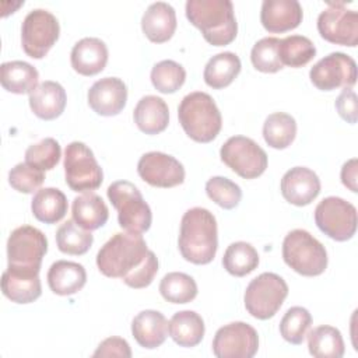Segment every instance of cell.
<instances>
[{
    "instance_id": "obj_21",
    "label": "cell",
    "mask_w": 358,
    "mask_h": 358,
    "mask_svg": "<svg viewBox=\"0 0 358 358\" xmlns=\"http://www.w3.org/2000/svg\"><path fill=\"white\" fill-rule=\"evenodd\" d=\"M141 29L151 42L169 41L176 29L175 8L165 1L150 4L141 17Z\"/></svg>"
},
{
    "instance_id": "obj_11",
    "label": "cell",
    "mask_w": 358,
    "mask_h": 358,
    "mask_svg": "<svg viewBox=\"0 0 358 358\" xmlns=\"http://www.w3.org/2000/svg\"><path fill=\"white\" fill-rule=\"evenodd\" d=\"M315 222L324 235L344 242L355 235L357 208L341 197L329 196L316 206Z\"/></svg>"
},
{
    "instance_id": "obj_9",
    "label": "cell",
    "mask_w": 358,
    "mask_h": 358,
    "mask_svg": "<svg viewBox=\"0 0 358 358\" xmlns=\"http://www.w3.org/2000/svg\"><path fill=\"white\" fill-rule=\"evenodd\" d=\"M66 183L74 192L96 190L102 180V168L96 162L94 152L81 141H71L64 150Z\"/></svg>"
},
{
    "instance_id": "obj_4",
    "label": "cell",
    "mask_w": 358,
    "mask_h": 358,
    "mask_svg": "<svg viewBox=\"0 0 358 358\" xmlns=\"http://www.w3.org/2000/svg\"><path fill=\"white\" fill-rule=\"evenodd\" d=\"M178 117L185 133L197 143L213 141L222 126L217 103L207 92L201 91L183 96L178 108Z\"/></svg>"
},
{
    "instance_id": "obj_8",
    "label": "cell",
    "mask_w": 358,
    "mask_h": 358,
    "mask_svg": "<svg viewBox=\"0 0 358 358\" xmlns=\"http://www.w3.org/2000/svg\"><path fill=\"white\" fill-rule=\"evenodd\" d=\"M288 295V285L275 273H262L253 278L245 291V308L256 319L273 317Z\"/></svg>"
},
{
    "instance_id": "obj_42",
    "label": "cell",
    "mask_w": 358,
    "mask_h": 358,
    "mask_svg": "<svg viewBox=\"0 0 358 358\" xmlns=\"http://www.w3.org/2000/svg\"><path fill=\"white\" fill-rule=\"evenodd\" d=\"M206 193L215 204L225 210L235 208L242 199L241 187L224 176L210 178L206 183Z\"/></svg>"
},
{
    "instance_id": "obj_32",
    "label": "cell",
    "mask_w": 358,
    "mask_h": 358,
    "mask_svg": "<svg viewBox=\"0 0 358 358\" xmlns=\"http://www.w3.org/2000/svg\"><path fill=\"white\" fill-rule=\"evenodd\" d=\"M308 348L316 358H341L344 355V340L338 329L333 326H317L308 334Z\"/></svg>"
},
{
    "instance_id": "obj_13",
    "label": "cell",
    "mask_w": 358,
    "mask_h": 358,
    "mask_svg": "<svg viewBox=\"0 0 358 358\" xmlns=\"http://www.w3.org/2000/svg\"><path fill=\"white\" fill-rule=\"evenodd\" d=\"M309 78L320 91L352 88L357 83L355 60L343 52H333L310 69Z\"/></svg>"
},
{
    "instance_id": "obj_31",
    "label": "cell",
    "mask_w": 358,
    "mask_h": 358,
    "mask_svg": "<svg viewBox=\"0 0 358 358\" xmlns=\"http://www.w3.org/2000/svg\"><path fill=\"white\" fill-rule=\"evenodd\" d=\"M241 67V59L234 52H221L207 62L203 77L208 87L221 90L236 78Z\"/></svg>"
},
{
    "instance_id": "obj_2",
    "label": "cell",
    "mask_w": 358,
    "mask_h": 358,
    "mask_svg": "<svg viewBox=\"0 0 358 358\" xmlns=\"http://www.w3.org/2000/svg\"><path fill=\"white\" fill-rule=\"evenodd\" d=\"M178 245L185 260L193 264L210 263L218 248V232L214 214L203 207L187 210L180 221Z\"/></svg>"
},
{
    "instance_id": "obj_37",
    "label": "cell",
    "mask_w": 358,
    "mask_h": 358,
    "mask_svg": "<svg viewBox=\"0 0 358 358\" xmlns=\"http://www.w3.org/2000/svg\"><path fill=\"white\" fill-rule=\"evenodd\" d=\"M162 298L172 303H187L197 295V284L189 274L172 271L162 277L159 282Z\"/></svg>"
},
{
    "instance_id": "obj_28",
    "label": "cell",
    "mask_w": 358,
    "mask_h": 358,
    "mask_svg": "<svg viewBox=\"0 0 358 358\" xmlns=\"http://www.w3.org/2000/svg\"><path fill=\"white\" fill-rule=\"evenodd\" d=\"M168 331L178 345L196 347L203 340L206 327L199 313L194 310H180L171 317Z\"/></svg>"
},
{
    "instance_id": "obj_19",
    "label": "cell",
    "mask_w": 358,
    "mask_h": 358,
    "mask_svg": "<svg viewBox=\"0 0 358 358\" xmlns=\"http://www.w3.org/2000/svg\"><path fill=\"white\" fill-rule=\"evenodd\" d=\"M303 13L296 0H264L262 3V25L273 34L285 32L296 28L302 21Z\"/></svg>"
},
{
    "instance_id": "obj_46",
    "label": "cell",
    "mask_w": 358,
    "mask_h": 358,
    "mask_svg": "<svg viewBox=\"0 0 358 358\" xmlns=\"http://www.w3.org/2000/svg\"><path fill=\"white\" fill-rule=\"evenodd\" d=\"M341 182L347 186L351 192L357 193V158H351L347 161L341 168Z\"/></svg>"
},
{
    "instance_id": "obj_12",
    "label": "cell",
    "mask_w": 358,
    "mask_h": 358,
    "mask_svg": "<svg viewBox=\"0 0 358 358\" xmlns=\"http://www.w3.org/2000/svg\"><path fill=\"white\" fill-rule=\"evenodd\" d=\"M60 34L57 18L43 8L29 11L21 25L24 52L32 59H42L56 43Z\"/></svg>"
},
{
    "instance_id": "obj_5",
    "label": "cell",
    "mask_w": 358,
    "mask_h": 358,
    "mask_svg": "<svg viewBox=\"0 0 358 358\" xmlns=\"http://www.w3.org/2000/svg\"><path fill=\"white\" fill-rule=\"evenodd\" d=\"M282 259L298 274L320 275L327 267L324 246L308 231L292 229L282 241Z\"/></svg>"
},
{
    "instance_id": "obj_41",
    "label": "cell",
    "mask_w": 358,
    "mask_h": 358,
    "mask_svg": "<svg viewBox=\"0 0 358 358\" xmlns=\"http://www.w3.org/2000/svg\"><path fill=\"white\" fill-rule=\"evenodd\" d=\"M62 157L60 144L52 138L46 137L36 144H32L25 151V162L41 171L53 169Z\"/></svg>"
},
{
    "instance_id": "obj_17",
    "label": "cell",
    "mask_w": 358,
    "mask_h": 358,
    "mask_svg": "<svg viewBox=\"0 0 358 358\" xmlns=\"http://www.w3.org/2000/svg\"><path fill=\"white\" fill-rule=\"evenodd\" d=\"M88 105L101 116L120 113L127 101V87L117 77H103L95 81L88 90Z\"/></svg>"
},
{
    "instance_id": "obj_38",
    "label": "cell",
    "mask_w": 358,
    "mask_h": 358,
    "mask_svg": "<svg viewBox=\"0 0 358 358\" xmlns=\"http://www.w3.org/2000/svg\"><path fill=\"white\" fill-rule=\"evenodd\" d=\"M185 69L173 60L158 62L151 70V83L162 94L176 92L185 84Z\"/></svg>"
},
{
    "instance_id": "obj_22",
    "label": "cell",
    "mask_w": 358,
    "mask_h": 358,
    "mask_svg": "<svg viewBox=\"0 0 358 358\" xmlns=\"http://www.w3.org/2000/svg\"><path fill=\"white\" fill-rule=\"evenodd\" d=\"M29 108L31 110L43 120H53L59 117L67 102L64 88L56 81H43L29 92Z\"/></svg>"
},
{
    "instance_id": "obj_30",
    "label": "cell",
    "mask_w": 358,
    "mask_h": 358,
    "mask_svg": "<svg viewBox=\"0 0 358 358\" xmlns=\"http://www.w3.org/2000/svg\"><path fill=\"white\" fill-rule=\"evenodd\" d=\"M0 81L4 90L13 94H29L38 85V70L22 60L4 62L1 64Z\"/></svg>"
},
{
    "instance_id": "obj_6",
    "label": "cell",
    "mask_w": 358,
    "mask_h": 358,
    "mask_svg": "<svg viewBox=\"0 0 358 358\" xmlns=\"http://www.w3.org/2000/svg\"><path fill=\"white\" fill-rule=\"evenodd\" d=\"M108 199L117 211L119 225L126 232L143 234L150 229L152 221L151 208L131 182L117 180L110 183Z\"/></svg>"
},
{
    "instance_id": "obj_39",
    "label": "cell",
    "mask_w": 358,
    "mask_h": 358,
    "mask_svg": "<svg viewBox=\"0 0 358 358\" xmlns=\"http://www.w3.org/2000/svg\"><path fill=\"white\" fill-rule=\"evenodd\" d=\"M312 324V316L302 306L289 308L280 322V333L282 338L291 344H301Z\"/></svg>"
},
{
    "instance_id": "obj_45",
    "label": "cell",
    "mask_w": 358,
    "mask_h": 358,
    "mask_svg": "<svg viewBox=\"0 0 358 358\" xmlns=\"http://www.w3.org/2000/svg\"><path fill=\"white\" fill-rule=\"evenodd\" d=\"M92 357H122V358H130L131 350L129 343L122 337H108L105 338Z\"/></svg>"
},
{
    "instance_id": "obj_29",
    "label": "cell",
    "mask_w": 358,
    "mask_h": 358,
    "mask_svg": "<svg viewBox=\"0 0 358 358\" xmlns=\"http://www.w3.org/2000/svg\"><path fill=\"white\" fill-rule=\"evenodd\" d=\"M69 204L66 194L56 187H43L36 190L31 210L34 217L45 224L59 222L67 213Z\"/></svg>"
},
{
    "instance_id": "obj_43",
    "label": "cell",
    "mask_w": 358,
    "mask_h": 358,
    "mask_svg": "<svg viewBox=\"0 0 358 358\" xmlns=\"http://www.w3.org/2000/svg\"><path fill=\"white\" fill-rule=\"evenodd\" d=\"M45 180L43 171L31 166L27 162H20L8 172V183L20 193H34Z\"/></svg>"
},
{
    "instance_id": "obj_20",
    "label": "cell",
    "mask_w": 358,
    "mask_h": 358,
    "mask_svg": "<svg viewBox=\"0 0 358 358\" xmlns=\"http://www.w3.org/2000/svg\"><path fill=\"white\" fill-rule=\"evenodd\" d=\"M71 67L81 76H95L108 63V48L99 38H83L71 49Z\"/></svg>"
},
{
    "instance_id": "obj_36",
    "label": "cell",
    "mask_w": 358,
    "mask_h": 358,
    "mask_svg": "<svg viewBox=\"0 0 358 358\" xmlns=\"http://www.w3.org/2000/svg\"><path fill=\"white\" fill-rule=\"evenodd\" d=\"M316 55L313 42L303 35H289L280 39L278 56L282 66L302 67L308 64Z\"/></svg>"
},
{
    "instance_id": "obj_10",
    "label": "cell",
    "mask_w": 358,
    "mask_h": 358,
    "mask_svg": "<svg viewBox=\"0 0 358 358\" xmlns=\"http://www.w3.org/2000/svg\"><path fill=\"white\" fill-rule=\"evenodd\" d=\"M221 161L243 179H255L267 168L266 151L245 136L229 137L220 150Z\"/></svg>"
},
{
    "instance_id": "obj_26",
    "label": "cell",
    "mask_w": 358,
    "mask_h": 358,
    "mask_svg": "<svg viewBox=\"0 0 358 358\" xmlns=\"http://www.w3.org/2000/svg\"><path fill=\"white\" fill-rule=\"evenodd\" d=\"M137 127L145 134H158L169 123V109L166 102L157 95L143 96L133 112Z\"/></svg>"
},
{
    "instance_id": "obj_33",
    "label": "cell",
    "mask_w": 358,
    "mask_h": 358,
    "mask_svg": "<svg viewBox=\"0 0 358 358\" xmlns=\"http://www.w3.org/2000/svg\"><path fill=\"white\" fill-rule=\"evenodd\" d=\"M296 136L295 119L284 112H275L266 117L263 124L264 141L277 150H284L294 141Z\"/></svg>"
},
{
    "instance_id": "obj_7",
    "label": "cell",
    "mask_w": 358,
    "mask_h": 358,
    "mask_svg": "<svg viewBox=\"0 0 358 358\" xmlns=\"http://www.w3.org/2000/svg\"><path fill=\"white\" fill-rule=\"evenodd\" d=\"M46 252L48 239L45 234L32 225H21L11 231L7 239V268L39 273Z\"/></svg>"
},
{
    "instance_id": "obj_16",
    "label": "cell",
    "mask_w": 358,
    "mask_h": 358,
    "mask_svg": "<svg viewBox=\"0 0 358 358\" xmlns=\"http://www.w3.org/2000/svg\"><path fill=\"white\" fill-rule=\"evenodd\" d=\"M137 172L144 182L155 187H173L185 180L183 165L175 157L159 151L141 155Z\"/></svg>"
},
{
    "instance_id": "obj_18",
    "label": "cell",
    "mask_w": 358,
    "mask_h": 358,
    "mask_svg": "<svg viewBox=\"0 0 358 358\" xmlns=\"http://www.w3.org/2000/svg\"><path fill=\"white\" fill-rule=\"evenodd\" d=\"M282 197L298 207L310 204L320 193L319 176L306 166H295L287 171L281 179Z\"/></svg>"
},
{
    "instance_id": "obj_1",
    "label": "cell",
    "mask_w": 358,
    "mask_h": 358,
    "mask_svg": "<svg viewBox=\"0 0 358 358\" xmlns=\"http://www.w3.org/2000/svg\"><path fill=\"white\" fill-rule=\"evenodd\" d=\"M96 266L103 275L122 278L130 288L140 289L152 282L158 259L141 234L117 232L98 250Z\"/></svg>"
},
{
    "instance_id": "obj_23",
    "label": "cell",
    "mask_w": 358,
    "mask_h": 358,
    "mask_svg": "<svg viewBox=\"0 0 358 358\" xmlns=\"http://www.w3.org/2000/svg\"><path fill=\"white\" fill-rule=\"evenodd\" d=\"M131 333L134 340L143 348H157L166 340L168 320L158 310H141L131 322Z\"/></svg>"
},
{
    "instance_id": "obj_35",
    "label": "cell",
    "mask_w": 358,
    "mask_h": 358,
    "mask_svg": "<svg viewBox=\"0 0 358 358\" xmlns=\"http://www.w3.org/2000/svg\"><path fill=\"white\" fill-rule=\"evenodd\" d=\"M94 236L88 229L80 227L74 220L63 222L56 232V243L60 252L67 255H84L90 250Z\"/></svg>"
},
{
    "instance_id": "obj_34",
    "label": "cell",
    "mask_w": 358,
    "mask_h": 358,
    "mask_svg": "<svg viewBox=\"0 0 358 358\" xmlns=\"http://www.w3.org/2000/svg\"><path fill=\"white\" fill-rule=\"evenodd\" d=\"M222 266L229 274L235 277H243L257 268L259 253L248 242H234L227 248L224 253Z\"/></svg>"
},
{
    "instance_id": "obj_25",
    "label": "cell",
    "mask_w": 358,
    "mask_h": 358,
    "mask_svg": "<svg viewBox=\"0 0 358 358\" xmlns=\"http://www.w3.org/2000/svg\"><path fill=\"white\" fill-rule=\"evenodd\" d=\"M3 294L15 303H29L42 294L39 273H24L6 268L1 275Z\"/></svg>"
},
{
    "instance_id": "obj_44",
    "label": "cell",
    "mask_w": 358,
    "mask_h": 358,
    "mask_svg": "<svg viewBox=\"0 0 358 358\" xmlns=\"http://www.w3.org/2000/svg\"><path fill=\"white\" fill-rule=\"evenodd\" d=\"M338 115L347 123H357L358 119V106H357V94L351 88H344L336 99L334 103Z\"/></svg>"
},
{
    "instance_id": "obj_40",
    "label": "cell",
    "mask_w": 358,
    "mask_h": 358,
    "mask_svg": "<svg viewBox=\"0 0 358 358\" xmlns=\"http://www.w3.org/2000/svg\"><path fill=\"white\" fill-rule=\"evenodd\" d=\"M280 39L275 36H266L257 41L250 52V60L256 70L262 73H275L284 66L278 56Z\"/></svg>"
},
{
    "instance_id": "obj_27",
    "label": "cell",
    "mask_w": 358,
    "mask_h": 358,
    "mask_svg": "<svg viewBox=\"0 0 358 358\" xmlns=\"http://www.w3.org/2000/svg\"><path fill=\"white\" fill-rule=\"evenodd\" d=\"M71 214L73 220L88 231L103 227L109 218L108 206L101 196L92 192H87L73 200Z\"/></svg>"
},
{
    "instance_id": "obj_14",
    "label": "cell",
    "mask_w": 358,
    "mask_h": 358,
    "mask_svg": "<svg viewBox=\"0 0 358 358\" xmlns=\"http://www.w3.org/2000/svg\"><path fill=\"white\" fill-rule=\"evenodd\" d=\"M317 31L327 42L354 48L358 43V13L344 3H330L317 17Z\"/></svg>"
},
{
    "instance_id": "obj_15",
    "label": "cell",
    "mask_w": 358,
    "mask_h": 358,
    "mask_svg": "<svg viewBox=\"0 0 358 358\" xmlns=\"http://www.w3.org/2000/svg\"><path fill=\"white\" fill-rule=\"evenodd\" d=\"M259 350V334L245 322H232L220 327L213 340L217 358H252Z\"/></svg>"
},
{
    "instance_id": "obj_3",
    "label": "cell",
    "mask_w": 358,
    "mask_h": 358,
    "mask_svg": "<svg viewBox=\"0 0 358 358\" xmlns=\"http://www.w3.org/2000/svg\"><path fill=\"white\" fill-rule=\"evenodd\" d=\"M186 17L210 45L224 46L236 36L238 22L229 0H187Z\"/></svg>"
},
{
    "instance_id": "obj_24",
    "label": "cell",
    "mask_w": 358,
    "mask_h": 358,
    "mask_svg": "<svg viewBox=\"0 0 358 358\" xmlns=\"http://www.w3.org/2000/svg\"><path fill=\"white\" fill-rule=\"evenodd\" d=\"M46 278L52 292L67 296L78 292L85 285L87 273L80 263L57 260L49 267Z\"/></svg>"
}]
</instances>
